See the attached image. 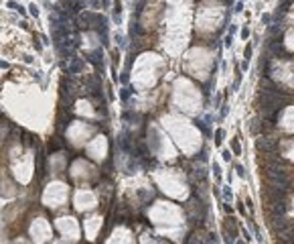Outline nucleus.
Instances as JSON below:
<instances>
[{"instance_id":"obj_1","label":"nucleus","mask_w":294,"mask_h":244,"mask_svg":"<svg viewBox=\"0 0 294 244\" xmlns=\"http://www.w3.org/2000/svg\"><path fill=\"white\" fill-rule=\"evenodd\" d=\"M256 149L264 155H276L278 151V140L272 139V136H260L256 139Z\"/></svg>"},{"instance_id":"obj_2","label":"nucleus","mask_w":294,"mask_h":244,"mask_svg":"<svg viewBox=\"0 0 294 244\" xmlns=\"http://www.w3.org/2000/svg\"><path fill=\"white\" fill-rule=\"evenodd\" d=\"M81 69H83V59L81 57H71V61H69V73L77 75V73H81Z\"/></svg>"},{"instance_id":"obj_3","label":"nucleus","mask_w":294,"mask_h":244,"mask_svg":"<svg viewBox=\"0 0 294 244\" xmlns=\"http://www.w3.org/2000/svg\"><path fill=\"white\" fill-rule=\"evenodd\" d=\"M102 57H103V53H102V49H93V51H89L87 53V61L89 63H93L95 67H100V63H102Z\"/></svg>"},{"instance_id":"obj_4","label":"nucleus","mask_w":294,"mask_h":244,"mask_svg":"<svg viewBox=\"0 0 294 244\" xmlns=\"http://www.w3.org/2000/svg\"><path fill=\"white\" fill-rule=\"evenodd\" d=\"M223 230H227V232L233 236V240H235V236H238V226H235V220H233V216H229L225 220V228Z\"/></svg>"},{"instance_id":"obj_5","label":"nucleus","mask_w":294,"mask_h":244,"mask_svg":"<svg viewBox=\"0 0 294 244\" xmlns=\"http://www.w3.org/2000/svg\"><path fill=\"white\" fill-rule=\"evenodd\" d=\"M290 4H292V0H280V2H278V14H284V12L288 10Z\"/></svg>"},{"instance_id":"obj_6","label":"nucleus","mask_w":294,"mask_h":244,"mask_svg":"<svg viewBox=\"0 0 294 244\" xmlns=\"http://www.w3.org/2000/svg\"><path fill=\"white\" fill-rule=\"evenodd\" d=\"M231 151H233V155H241V144H239L238 139L231 140Z\"/></svg>"},{"instance_id":"obj_7","label":"nucleus","mask_w":294,"mask_h":244,"mask_svg":"<svg viewBox=\"0 0 294 244\" xmlns=\"http://www.w3.org/2000/svg\"><path fill=\"white\" fill-rule=\"evenodd\" d=\"M223 134H225V130H223V128H217V130H215V144H221Z\"/></svg>"},{"instance_id":"obj_8","label":"nucleus","mask_w":294,"mask_h":244,"mask_svg":"<svg viewBox=\"0 0 294 244\" xmlns=\"http://www.w3.org/2000/svg\"><path fill=\"white\" fill-rule=\"evenodd\" d=\"M231 198H233V195H231V189H229L227 185H223V199H225L223 203H229V201H231Z\"/></svg>"},{"instance_id":"obj_9","label":"nucleus","mask_w":294,"mask_h":244,"mask_svg":"<svg viewBox=\"0 0 294 244\" xmlns=\"http://www.w3.org/2000/svg\"><path fill=\"white\" fill-rule=\"evenodd\" d=\"M211 167H213V173H215V177H217V181L221 183V167H219V163H213Z\"/></svg>"},{"instance_id":"obj_10","label":"nucleus","mask_w":294,"mask_h":244,"mask_svg":"<svg viewBox=\"0 0 294 244\" xmlns=\"http://www.w3.org/2000/svg\"><path fill=\"white\" fill-rule=\"evenodd\" d=\"M249 130H251V134H258V118L249 120Z\"/></svg>"},{"instance_id":"obj_11","label":"nucleus","mask_w":294,"mask_h":244,"mask_svg":"<svg viewBox=\"0 0 294 244\" xmlns=\"http://www.w3.org/2000/svg\"><path fill=\"white\" fill-rule=\"evenodd\" d=\"M185 244H201V240H199V236L189 234V238H187V242H185Z\"/></svg>"},{"instance_id":"obj_12","label":"nucleus","mask_w":294,"mask_h":244,"mask_svg":"<svg viewBox=\"0 0 294 244\" xmlns=\"http://www.w3.org/2000/svg\"><path fill=\"white\" fill-rule=\"evenodd\" d=\"M114 41L118 43V47H124L126 45V43H124V35H120V33H116V35H114Z\"/></svg>"},{"instance_id":"obj_13","label":"nucleus","mask_w":294,"mask_h":244,"mask_svg":"<svg viewBox=\"0 0 294 244\" xmlns=\"http://www.w3.org/2000/svg\"><path fill=\"white\" fill-rule=\"evenodd\" d=\"M270 23H272V14H262V24H266V27H270Z\"/></svg>"},{"instance_id":"obj_14","label":"nucleus","mask_w":294,"mask_h":244,"mask_svg":"<svg viewBox=\"0 0 294 244\" xmlns=\"http://www.w3.org/2000/svg\"><path fill=\"white\" fill-rule=\"evenodd\" d=\"M29 12H31L33 16H39V6H37V4H29Z\"/></svg>"},{"instance_id":"obj_15","label":"nucleus","mask_w":294,"mask_h":244,"mask_svg":"<svg viewBox=\"0 0 294 244\" xmlns=\"http://www.w3.org/2000/svg\"><path fill=\"white\" fill-rule=\"evenodd\" d=\"M243 57L248 59V61L251 59V45H246V49H243Z\"/></svg>"},{"instance_id":"obj_16","label":"nucleus","mask_w":294,"mask_h":244,"mask_svg":"<svg viewBox=\"0 0 294 244\" xmlns=\"http://www.w3.org/2000/svg\"><path fill=\"white\" fill-rule=\"evenodd\" d=\"M197 126L201 128V132H205V134H207V132H209V128H207V124H205L203 120H197Z\"/></svg>"},{"instance_id":"obj_17","label":"nucleus","mask_w":294,"mask_h":244,"mask_svg":"<svg viewBox=\"0 0 294 244\" xmlns=\"http://www.w3.org/2000/svg\"><path fill=\"white\" fill-rule=\"evenodd\" d=\"M6 6H8V8H12V10H18V8H21V4H16L14 0H8V2H6Z\"/></svg>"},{"instance_id":"obj_18","label":"nucleus","mask_w":294,"mask_h":244,"mask_svg":"<svg viewBox=\"0 0 294 244\" xmlns=\"http://www.w3.org/2000/svg\"><path fill=\"white\" fill-rule=\"evenodd\" d=\"M235 171H238L239 177H246V169H243V165H235Z\"/></svg>"},{"instance_id":"obj_19","label":"nucleus","mask_w":294,"mask_h":244,"mask_svg":"<svg viewBox=\"0 0 294 244\" xmlns=\"http://www.w3.org/2000/svg\"><path fill=\"white\" fill-rule=\"evenodd\" d=\"M239 69H241V71H248V69H249V61H248V59H243V61H241Z\"/></svg>"},{"instance_id":"obj_20","label":"nucleus","mask_w":294,"mask_h":244,"mask_svg":"<svg viewBox=\"0 0 294 244\" xmlns=\"http://www.w3.org/2000/svg\"><path fill=\"white\" fill-rule=\"evenodd\" d=\"M227 112H229V106H225V104H223V106H221V112H219V116H221V118H225V116H227Z\"/></svg>"},{"instance_id":"obj_21","label":"nucleus","mask_w":294,"mask_h":244,"mask_svg":"<svg viewBox=\"0 0 294 244\" xmlns=\"http://www.w3.org/2000/svg\"><path fill=\"white\" fill-rule=\"evenodd\" d=\"M249 35H251V33H249V29H248V27H243V29H241V39H249Z\"/></svg>"},{"instance_id":"obj_22","label":"nucleus","mask_w":294,"mask_h":244,"mask_svg":"<svg viewBox=\"0 0 294 244\" xmlns=\"http://www.w3.org/2000/svg\"><path fill=\"white\" fill-rule=\"evenodd\" d=\"M231 43H233V35H229V33H227V37H225V47H227V49L231 47Z\"/></svg>"},{"instance_id":"obj_23","label":"nucleus","mask_w":294,"mask_h":244,"mask_svg":"<svg viewBox=\"0 0 294 244\" xmlns=\"http://www.w3.org/2000/svg\"><path fill=\"white\" fill-rule=\"evenodd\" d=\"M241 236H243V240H248V242L251 240V236H249V232L246 230V228H241Z\"/></svg>"},{"instance_id":"obj_24","label":"nucleus","mask_w":294,"mask_h":244,"mask_svg":"<svg viewBox=\"0 0 294 244\" xmlns=\"http://www.w3.org/2000/svg\"><path fill=\"white\" fill-rule=\"evenodd\" d=\"M241 10H243V2H238V4H235V8H233V12H235V14H239Z\"/></svg>"},{"instance_id":"obj_25","label":"nucleus","mask_w":294,"mask_h":244,"mask_svg":"<svg viewBox=\"0 0 294 244\" xmlns=\"http://www.w3.org/2000/svg\"><path fill=\"white\" fill-rule=\"evenodd\" d=\"M120 96H122V100H128V98H130V90H128V88H124Z\"/></svg>"},{"instance_id":"obj_26","label":"nucleus","mask_w":294,"mask_h":244,"mask_svg":"<svg viewBox=\"0 0 294 244\" xmlns=\"http://www.w3.org/2000/svg\"><path fill=\"white\" fill-rule=\"evenodd\" d=\"M221 155H223V159H225V161H231V151H229V149H225Z\"/></svg>"},{"instance_id":"obj_27","label":"nucleus","mask_w":294,"mask_h":244,"mask_svg":"<svg viewBox=\"0 0 294 244\" xmlns=\"http://www.w3.org/2000/svg\"><path fill=\"white\" fill-rule=\"evenodd\" d=\"M221 94H217V96H215V108H221Z\"/></svg>"},{"instance_id":"obj_28","label":"nucleus","mask_w":294,"mask_h":244,"mask_svg":"<svg viewBox=\"0 0 294 244\" xmlns=\"http://www.w3.org/2000/svg\"><path fill=\"white\" fill-rule=\"evenodd\" d=\"M238 212H239V214H241V216H246V206H243L241 201H239V203H238Z\"/></svg>"},{"instance_id":"obj_29","label":"nucleus","mask_w":294,"mask_h":244,"mask_svg":"<svg viewBox=\"0 0 294 244\" xmlns=\"http://www.w3.org/2000/svg\"><path fill=\"white\" fill-rule=\"evenodd\" d=\"M235 33H238V27L231 24V27H229V35H235Z\"/></svg>"},{"instance_id":"obj_30","label":"nucleus","mask_w":294,"mask_h":244,"mask_svg":"<svg viewBox=\"0 0 294 244\" xmlns=\"http://www.w3.org/2000/svg\"><path fill=\"white\" fill-rule=\"evenodd\" d=\"M223 209H225L227 214H231V212H233V209H231V206H229V203H223Z\"/></svg>"},{"instance_id":"obj_31","label":"nucleus","mask_w":294,"mask_h":244,"mask_svg":"<svg viewBox=\"0 0 294 244\" xmlns=\"http://www.w3.org/2000/svg\"><path fill=\"white\" fill-rule=\"evenodd\" d=\"M34 49H37V51H41V49H43V45H41V43H39L37 39H34Z\"/></svg>"},{"instance_id":"obj_32","label":"nucleus","mask_w":294,"mask_h":244,"mask_svg":"<svg viewBox=\"0 0 294 244\" xmlns=\"http://www.w3.org/2000/svg\"><path fill=\"white\" fill-rule=\"evenodd\" d=\"M128 80H130V77H128V73H124V75H122V83H128Z\"/></svg>"},{"instance_id":"obj_33","label":"nucleus","mask_w":294,"mask_h":244,"mask_svg":"<svg viewBox=\"0 0 294 244\" xmlns=\"http://www.w3.org/2000/svg\"><path fill=\"white\" fill-rule=\"evenodd\" d=\"M235 244H246V242H243V240H235Z\"/></svg>"}]
</instances>
